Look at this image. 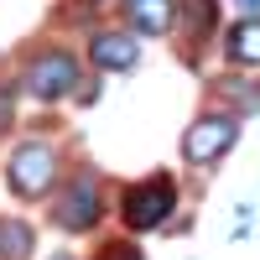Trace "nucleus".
<instances>
[{"instance_id":"obj_13","label":"nucleus","mask_w":260,"mask_h":260,"mask_svg":"<svg viewBox=\"0 0 260 260\" xmlns=\"http://www.w3.org/2000/svg\"><path fill=\"white\" fill-rule=\"evenodd\" d=\"M6 120H11V89L0 83V125H6Z\"/></svg>"},{"instance_id":"obj_9","label":"nucleus","mask_w":260,"mask_h":260,"mask_svg":"<svg viewBox=\"0 0 260 260\" xmlns=\"http://www.w3.org/2000/svg\"><path fill=\"white\" fill-rule=\"evenodd\" d=\"M26 250H31V229L6 219V224H0V260H21Z\"/></svg>"},{"instance_id":"obj_6","label":"nucleus","mask_w":260,"mask_h":260,"mask_svg":"<svg viewBox=\"0 0 260 260\" xmlns=\"http://www.w3.org/2000/svg\"><path fill=\"white\" fill-rule=\"evenodd\" d=\"M120 6H125L130 26L141 37H167L172 21H177V6H172V0H120Z\"/></svg>"},{"instance_id":"obj_12","label":"nucleus","mask_w":260,"mask_h":260,"mask_svg":"<svg viewBox=\"0 0 260 260\" xmlns=\"http://www.w3.org/2000/svg\"><path fill=\"white\" fill-rule=\"evenodd\" d=\"M240 16L245 21H260V0H240Z\"/></svg>"},{"instance_id":"obj_7","label":"nucleus","mask_w":260,"mask_h":260,"mask_svg":"<svg viewBox=\"0 0 260 260\" xmlns=\"http://www.w3.org/2000/svg\"><path fill=\"white\" fill-rule=\"evenodd\" d=\"M89 52H94V62H99V68L125 73V68H136L141 42H136V37H125V31H99V37L89 42Z\"/></svg>"},{"instance_id":"obj_2","label":"nucleus","mask_w":260,"mask_h":260,"mask_svg":"<svg viewBox=\"0 0 260 260\" xmlns=\"http://www.w3.org/2000/svg\"><path fill=\"white\" fill-rule=\"evenodd\" d=\"M6 177H11V192H16V198H42V192L57 182V151H52L47 141H26V146H16Z\"/></svg>"},{"instance_id":"obj_14","label":"nucleus","mask_w":260,"mask_h":260,"mask_svg":"<svg viewBox=\"0 0 260 260\" xmlns=\"http://www.w3.org/2000/svg\"><path fill=\"white\" fill-rule=\"evenodd\" d=\"M52 260H73V255H52Z\"/></svg>"},{"instance_id":"obj_10","label":"nucleus","mask_w":260,"mask_h":260,"mask_svg":"<svg viewBox=\"0 0 260 260\" xmlns=\"http://www.w3.org/2000/svg\"><path fill=\"white\" fill-rule=\"evenodd\" d=\"M192 31H213V0H192Z\"/></svg>"},{"instance_id":"obj_8","label":"nucleus","mask_w":260,"mask_h":260,"mask_svg":"<svg viewBox=\"0 0 260 260\" xmlns=\"http://www.w3.org/2000/svg\"><path fill=\"white\" fill-rule=\"evenodd\" d=\"M229 57L234 62H260V21H240V26L229 31Z\"/></svg>"},{"instance_id":"obj_4","label":"nucleus","mask_w":260,"mask_h":260,"mask_svg":"<svg viewBox=\"0 0 260 260\" xmlns=\"http://www.w3.org/2000/svg\"><path fill=\"white\" fill-rule=\"evenodd\" d=\"M26 89H31L37 99H62V94H73V89H78V57L62 52V47L31 57V62H26Z\"/></svg>"},{"instance_id":"obj_11","label":"nucleus","mask_w":260,"mask_h":260,"mask_svg":"<svg viewBox=\"0 0 260 260\" xmlns=\"http://www.w3.org/2000/svg\"><path fill=\"white\" fill-rule=\"evenodd\" d=\"M99 260H141V250L130 245V240H115V245H104V250H99Z\"/></svg>"},{"instance_id":"obj_1","label":"nucleus","mask_w":260,"mask_h":260,"mask_svg":"<svg viewBox=\"0 0 260 260\" xmlns=\"http://www.w3.org/2000/svg\"><path fill=\"white\" fill-rule=\"evenodd\" d=\"M172 203H177V187H172L167 172H156V177H141L120 192V219L130 229H156L172 219Z\"/></svg>"},{"instance_id":"obj_3","label":"nucleus","mask_w":260,"mask_h":260,"mask_svg":"<svg viewBox=\"0 0 260 260\" xmlns=\"http://www.w3.org/2000/svg\"><path fill=\"white\" fill-rule=\"evenodd\" d=\"M234 141H240V115H203V120L187 125V136H182V156H187L192 167H213Z\"/></svg>"},{"instance_id":"obj_5","label":"nucleus","mask_w":260,"mask_h":260,"mask_svg":"<svg viewBox=\"0 0 260 260\" xmlns=\"http://www.w3.org/2000/svg\"><path fill=\"white\" fill-rule=\"evenodd\" d=\"M99 213H104V203H99V182L89 177V172L62 187V198H57V224H62V229L83 234V229L99 224Z\"/></svg>"}]
</instances>
